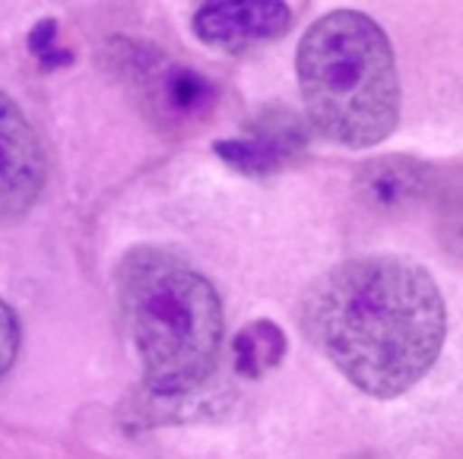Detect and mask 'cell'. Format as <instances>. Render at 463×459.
<instances>
[{
	"mask_svg": "<svg viewBox=\"0 0 463 459\" xmlns=\"http://www.w3.org/2000/svg\"><path fill=\"white\" fill-rule=\"evenodd\" d=\"M362 203L381 212H397L406 206H416L431 191V172L422 162H412L406 155H387L374 159L355 178Z\"/></svg>",
	"mask_w": 463,
	"mask_h": 459,
	"instance_id": "8",
	"label": "cell"
},
{
	"mask_svg": "<svg viewBox=\"0 0 463 459\" xmlns=\"http://www.w3.org/2000/svg\"><path fill=\"white\" fill-rule=\"evenodd\" d=\"M235 370L241 377H264L267 370L279 368L286 358V336L273 320H254L232 342Z\"/></svg>",
	"mask_w": 463,
	"mask_h": 459,
	"instance_id": "9",
	"label": "cell"
},
{
	"mask_svg": "<svg viewBox=\"0 0 463 459\" xmlns=\"http://www.w3.org/2000/svg\"><path fill=\"white\" fill-rule=\"evenodd\" d=\"M305 146V130L298 127V121L289 115L283 117H267V124L260 121L258 134L241 136V140H219L216 155L225 159L232 168H239L254 178L264 174L283 172Z\"/></svg>",
	"mask_w": 463,
	"mask_h": 459,
	"instance_id": "7",
	"label": "cell"
},
{
	"mask_svg": "<svg viewBox=\"0 0 463 459\" xmlns=\"http://www.w3.org/2000/svg\"><path fill=\"white\" fill-rule=\"evenodd\" d=\"M118 301L149 396H187L213 374L225 317L213 282L191 263L162 248H134L118 267Z\"/></svg>",
	"mask_w": 463,
	"mask_h": 459,
	"instance_id": "2",
	"label": "cell"
},
{
	"mask_svg": "<svg viewBox=\"0 0 463 459\" xmlns=\"http://www.w3.org/2000/svg\"><path fill=\"white\" fill-rule=\"evenodd\" d=\"M305 336L362 393L393 399L435 364L448 311L435 279L403 257H355L305 292Z\"/></svg>",
	"mask_w": 463,
	"mask_h": 459,
	"instance_id": "1",
	"label": "cell"
},
{
	"mask_svg": "<svg viewBox=\"0 0 463 459\" xmlns=\"http://www.w3.org/2000/svg\"><path fill=\"white\" fill-rule=\"evenodd\" d=\"M45 187V153L20 105L0 89V222L26 216Z\"/></svg>",
	"mask_w": 463,
	"mask_h": 459,
	"instance_id": "5",
	"label": "cell"
},
{
	"mask_svg": "<svg viewBox=\"0 0 463 459\" xmlns=\"http://www.w3.org/2000/svg\"><path fill=\"white\" fill-rule=\"evenodd\" d=\"M54 35H58V23L54 20H42L39 26L29 33V52L45 58L48 52H54Z\"/></svg>",
	"mask_w": 463,
	"mask_h": 459,
	"instance_id": "11",
	"label": "cell"
},
{
	"mask_svg": "<svg viewBox=\"0 0 463 459\" xmlns=\"http://www.w3.org/2000/svg\"><path fill=\"white\" fill-rule=\"evenodd\" d=\"M298 86L311 127L340 146H374L400 121L393 48L359 10H334L308 26L298 45Z\"/></svg>",
	"mask_w": 463,
	"mask_h": 459,
	"instance_id": "3",
	"label": "cell"
},
{
	"mask_svg": "<svg viewBox=\"0 0 463 459\" xmlns=\"http://www.w3.org/2000/svg\"><path fill=\"white\" fill-rule=\"evenodd\" d=\"M42 61V67H64V64H71L73 61V54L71 52H58V48H54V52H48L45 58H39Z\"/></svg>",
	"mask_w": 463,
	"mask_h": 459,
	"instance_id": "12",
	"label": "cell"
},
{
	"mask_svg": "<svg viewBox=\"0 0 463 459\" xmlns=\"http://www.w3.org/2000/svg\"><path fill=\"white\" fill-rule=\"evenodd\" d=\"M121 64L130 73V86L137 89L146 117L165 134H191L203 127L216 108V86L194 67L134 45H124Z\"/></svg>",
	"mask_w": 463,
	"mask_h": 459,
	"instance_id": "4",
	"label": "cell"
},
{
	"mask_svg": "<svg viewBox=\"0 0 463 459\" xmlns=\"http://www.w3.org/2000/svg\"><path fill=\"white\" fill-rule=\"evenodd\" d=\"M16 351H20V323H16V314L10 311V304L0 301V380L14 368Z\"/></svg>",
	"mask_w": 463,
	"mask_h": 459,
	"instance_id": "10",
	"label": "cell"
},
{
	"mask_svg": "<svg viewBox=\"0 0 463 459\" xmlns=\"http://www.w3.org/2000/svg\"><path fill=\"white\" fill-rule=\"evenodd\" d=\"M292 29V7L279 0H219L194 14V33L203 45L219 52H248L279 39Z\"/></svg>",
	"mask_w": 463,
	"mask_h": 459,
	"instance_id": "6",
	"label": "cell"
}]
</instances>
